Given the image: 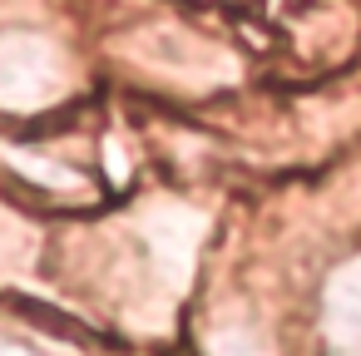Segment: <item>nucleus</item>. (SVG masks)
Segmentation results:
<instances>
[{
    "label": "nucleus",
    "mask_w": 361,
    "mask_h": 356,
    "mask_svg": "<svg viewBox=\"0 0 361 356\" xmlns=\"http://www.w3.org/2000/svg\"><path fill=\"white\" fill-rule=\"evenodd\" d=\"M322 331H326L331 356H361V262L341 267V272L326 282Z\"/></svg>",
    "instance_id": "obj_1"
}]
</instances>
